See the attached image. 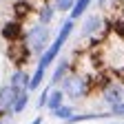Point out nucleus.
<instances>
[{
	"instance_id": "20e7f679",
	"label": "nucleus",
	"mask_w": 124,
	"mask_h": 124,
	"mask_svg": "<svg viewBox=\"0 0 124 124\" xmlns=\"http://www.w3.org/2000/svg\"><path fill=\"white\" fill-rule=\"evenodd\" d=\"M5 55L9 60V64L13 69H27V64L33 60L27 42H13V44H5Z\"/></svg>"
},
{
	"instance_id": "4be33fe9",
	"label": "nucleus",
	"mask_w": 124,
	"mask_h": 124,
	"mask_svg": "<svg viewBox=\"0 0 124 124\" xmlns=\"http://www.w3.org/2000/svg\"><path fill=\"white\" fill-rule=\"evenodd\" d=\"M36 2H38V5H42V2H51V0H36Z\"/></svg>"
},
{
	"instance_id": "0eeeda50",
	"label": "nucleus",
	"mask_w": 124,
	"mask_h": 124,
	"mask_svg": "<svg viewBox=\"0 0 124 124\" xmlns=\"http://www.w3.org/2000/svg\"><path fill=\"white\" fill-rule=\"evenodd\" d=\"M104 27H106V18L102 13H91V16H86V18L82 20V27H80V36L84 38V40H89V38H93V36H100L102 31H104Z\"/></svg>"
},
{
	"instance_id": "423d86ee",
	"label": "nucleus",
	"mask_w": 124,
	"mask_h": 124,
	"mask_svg": "<svg viewBox=\"0 0 124 124\" xmlns=\"http://www.w3.org/2000/svg\"><path fill=\"white\" fill-rule=\"evenodd\" d=\"M36 11H38V5L33 2V0H13V2L9 5V18L27 24L36 16Z\"/></svg>"
},
{
	"instance_id": "f257e3e1",
	"label": "nucleus",
	"mask_w": 124,
	"mask_h": 124,
	"mask_svg": "<svg viewBox=\"0 0 124 124\" xmlns=\"http://www.w3.org/2000/svg\"><path fill=\"white\" fill-rule=\"evenodd\" d=\"M73 31H75V22L67 18L64 22H62V27L58 29V33H55L53 42L49 44V49H46V51L38 58L36 69L31 71V84H29V91H38V89L44 84V75H46V71H49V69L55 64V62H58V58H60V53H62V46H64L67 40L73 36Z\"/></svg>"
},
{
	"instance_id": "6e6552de",
	"label": "nucleus",
	"mask_w": 124,
	"mask_h": 124,
	"mask_svg": "<svg viewBox=\"0 0 124 124\" xmlns=\"http://www.w3.org/2000/svg\"><path fill=\"white\" fill-rule=\"evenodd\" d=\"M100 98H102V104H106L108 108L111 106H115V104H120V102H124V86L115 80L108 82L102 91H100Z\"/></svg>"
},
{
	"instance_id": "2eb2a0df",
	"label": "nucleus",
	"mask_w": 124,
	"mask_h": 124,
	"mask_svg": "<svg viewBox=\"0 0 124 124\" xmlns=\"http://www.w3.org/2000/svg\"><path fill=\"white\" fill-rule=\"evenodd\" d=\"M78 113V108H75V104H62L60 108H55V111L51 113V117H55V120H62V122H69L73 115Z\"/></svg>"
},
{
	"instance_id": "412c9836",
	"label": "nucleus",
	"mask_w": 124,
	"mask_h": 124,
	"mask_svg": "<svg viewBox=\"0 0 124 124\" xmlns=\"http://www.w3.org/2000/svg\"><path fill=\"white\" fill-rule=\"evenodd\" d=\"M7 115H11V111H7V108H2V106H0V120H5Z\"/></svg>"
},
{
	"instance_id": "9d476101",
	"label": "nucleus",
	"mask_w": 124,
	"mask_h": 124,
	"mask_svg": "<svg viewBox=\"0 0 124 124\" xmlns=\"http://www.w3.org/2000/svg\"><path fill=\"white\" fill-rule=\"evenodd\" d=\"M11 86H16L18 91H29V84H31V71L29 69H13L9 73V80H7ZM31 93V91H29Z\"/></svg>"
},
{
	"instance_id": "39448f33",
	"label": "nucleus",
	"mask_w": 124,
	"mask_h": 124,
	"mask_svg": "<svg viewBox=\"0 0 124 124\" xmlns=\"http://www.w3.org/2000/svg\"><path fill=\"white\" fill-rule=\"evenodd\" d=\"M24 38H27V24L13 20V18H5L0 22V40L5 44L24 42Z\"/></svg>"
},
{
	"instance_id": "6ab92c4d",
	"label": "nucleus",
	"mask_w": 124,
	"mask_h": 124,
	"mask_svg": "<svg viewBox=\"0 0 124 124\" xmlns=\"http://www.w3.org/2000/svg\"><path fill=\"white\" fill-rule=\"evenodd\" d=\"M108 113H111V115H117V117H124V102L111 106V108H108Z\"/></svg>"
},
{
	"instance_id": "7ed1b4c3",
	"label": "nucleus",
	"mask_w": 124,
	"mask_h": 124,
	"mask_svg": "<svg viewBox=\"0 0 124 124\" xmlns=\"http://www.w3.org/2000/svg\"><path fill=\"white\" fill-rule=\"evenodd\" d=\"M53 31L49 29V27H44V24H40V22H33L31 27H27V38H24V42L29 44V49H31V53H33V58L38 60L46 49H49V44L53 42Z\"/></svg>"
},
{
	"instance_id": "a211bd4d",
	"label": "nucleus",
	"mask_w": 124,
	"mask_h": 124,
	"mask_svg": "<svg viewBox=\"0 0 124 124\" xmlns=\"http://www.w3.org/2000/svg\"><path fill=\"white\" fill-rule=\"evenodd\" d=\"M51 89H53V86L46 84V86L40 91V98H38V102H36V106H38V108H46V102H49V93H51Z\"/></svg>"
},
{
	"instance_id": "9b49d317",
	"label": "nucleus",
	"mask_w": 124,
	"mask_h": 124,
	"mask_svg": "<svg viewBox=\"0 0 124 124\" xmlns=\"http://www.w3.org/2000/svg\"><path fill=\"white\" fill-rule=\"evenodd\" d=\"M55 13H58V11H55L53 2H42V5H38V11H36V22L49 27V24L55 20Z\"/></svg>"
},
{
	"instance_id": "f3484780",
	"label": "nucleus",
	"mask_w": 124,
	"mask_h": 124,
	"mask_svg": "<svg viewBox=\"0 0 124 124\" xmlns=\"http://www.w3.org/2000/svg\"><path fill=\"white\" fill-rule=\"evenodd\" d=\"M51 2H53V7H55L58 13H71L75 0H51Z\"/></svg>"
},
{
	"instance_id": "f8f14e48",
	"label": "nucleus",
	"mask_w": 124,
	"mask_h": 124,
	"mask_svg": "<svg viewBox=\"0 0 124 124\" xmlns=\"http://www.w3.org/2000/svg\"><path fill=\"white\" fill-rule=\"evenodd\" d=\"M16 95H18V89H16V86H11L9 82L0 84V106H2V108L11 111V106H13V102H16ZM11 115H13V113H11Z\"/></svg>"
},
{
	"instance_id": "f03ea898",
	"label": "nucleus",
	"mask_w": 124,
	"mask_h": 124,
	"mask_svg": "<svg viewBox=\"0 0 124 124\" xmlns=\"http://www.w3.org/2000/svg\"><path fill=\"white\" fill-rule=\"evenodd\" d=\"M58 86H60L62 93L67 95V100H73V102L91 100V98L98 93L91 73H69L67 78H62V82H60Z\"/></svg>"
},
{
	"instance_id": "5701e85b",
	"label": "nucleus",
	"mask_w": 124,
	"mask_h": 124,
	"mask_svg": "<svg viewBox=\"0 0 124 124\" xmlns=\"http://www.w3.org/2000/svg\"><path fill=\"white\" fill-rule=\"evenodd\" d=\"M108 124H117V122H108Z\"/></svg>"
},
{
	"instance_id": "1a4fd4ad",
	"label": "nucleus",
	"mask_w": 124,
	"mask_h": 124,
	"mask_svg": "<svg viewBox=\"0 0 124 124\" xmlns=\"http://www.w3.org/2000/svg\"><path fill=\"white\" fill-rule=\"evenodd\" d=\"M71 73V58H58V62L53 64V71H51V78H49V86H58L62 82V78H67Z\"/></svg>"
},
{
	"instance_id": "ddd939ff",
	"label": "nucleus",
	"mask_w": 124,
	"mask_h": 124,
	"mask_svg": "<svg viewBox=\"0 0 124 124\" xmlns=\"http://www.w3.org/2000/svg\"><path fill=\"white\" fill-rule=\"evenodd\" d=\"M62 104H67V95L62 93V89H60V86H53V89H51V93H49V102H46V111H49V113H53L55 108H60Z\"/></svg>"
},
{
	"instance_id": "dca6fc26",
	"label": "nucleus",
	"mask_w": 124,
	"mask_h": 124,
	"mask_svg": "<svg viewBox=\"0 0 124 124\" xmlns=\"http://www.w3.org/2000/svg\"><path fill=\"white\" fill-rule=\"evenodd\" d=\"M91 2L93 0H75V5H73V9H71V13H69V20H80L82 16L86 13V9L91 7Z\"/></svg>"
},
{
	"instance_id": "4468645a",
	"label": "nucleus",
	"mask_w": 124,
	"mask_h": 124,
	"mask_svg": "<svg viewBox=\"0 0 124 124\" xmlns=\"http://www.w3.org/2000/svg\"><path fill=\"white\" fill-rule=\"evenodd\" d=\"M29 98H31V93L29 91H18V95H16V102L11 106V113L13 115H20L27 111V106H29Z\"/></svg>"
},
{
	"instance_id": "aec40b11",
	"label": "nucleus",
	"mask_w": 124,
	"mask_h": 124,
	"mask_svg": "<svg viewBox=\"0 0 124 124\" xmlns=\"http://www.w3.org/2000/svg\"><path fill=\"white\" fill-rule=\"evenodd\" d=\"M29 124H44V117H42V115H38V117H33V120H31Z\"/></svg>"
},
{
	"instance_id": "b1692460",
	"label": "nucleus",
	"mask_w": 124,
	"mask_h": 124,
	"mask_svg": "<svg viewBox=\"0 0 124 124\" xmlns=\"http://www.w3.org/2000/svg\"><path fill=\"white\" fill-rule=\"evenodd\" d=\"M0 124H5V122H2V120H0Z\"/></svg>"
}]
</instances>
